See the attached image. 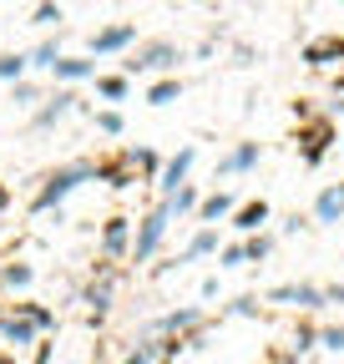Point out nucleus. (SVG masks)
<instances>
[{"label":"nucleus","instance_id":"39448f33","mask_svg":"<svg viewBox=\"0 0 344 364\" xmlns=\"http://www.w3.org/2000/svg\"><path fill=\"white\" fill-rule=\"evenodd\" d=\"M203 329H208V314H203L198 304H183V309H167L147 334H157V339H193V334H203Z\"/></svg>","mask_w":344,"mask_h":364},{"label":"nucleus","instance_id":"20e7f679","mask_svg":"<svg viewBox=\"0 0 344 364\" xmlns=\"http://www.w3.org/2000/svg\"><path fill=\"white\" fill-rule=\"evenodd\" d=\"M112 299H117V263H97V279L81 289L86 318H92V324H107V314H112Z\"/></svg>","mask_w":344,"mask_h":364},{"label":"nucleus","instance_id":"6ab92c4d","mask_svg":"<svg viewBox=\"0 0 344 364\" xmlns=\"http://www.w3.org/2000/svg\"><path fill=\"white\" fill-rule=\"evenodd\" d=\"M122 157H127V167H132L142 182H162V167H167V162H162L152 147H122Z\"/></svg>","mask_w":344,"mask_h":364},{"label":"nucleus","instance_id":"423d86ee","mask_svg":"<svg viewBox=\"0 0 344 364\" xmlns=\"http://www.w3.org/2000/svg\"><path fill=\"white\" fill-rule=\"evenodd\" d=\"M329 147H334V122L329 117H314V122L299 127V162L304 167H319L329 157Z\"/></svg>","mask_w":344,"mask_h":364},{"label":"nucleus","instance_id":"6e6552de","mask_svg":"<svg viewBox=\"0 0 344 364\" xmlns=\"http://www.w3.org/2000/svg\"><path fill=\"white\" fill-rule=\"evenodd\" d=\"M132 46H142L137 41V26L132 21H117V26H102V31H92V41H86V56H122V51H132Z\"/></svg>","mask_w":344,"mask_h":364},{"label":"nucleus","instance_id":"9b49d317","mask_svg":"<svg viewBox=\"0 0 344 364\" xmlns=\"http://www.w3.org/2000/svg\"><path fill=\"white\" fill-rule=\"evenodd\" d=\"M269 304L314 314V309H324V289H319V284H274V289H269Z\"/></svg>","mask_w":344,"mask_h":364},{"label":"nucleus","instance_id":"412c9836","mask_svg":"<svg viewBox=\"0 0 344 364\" xmlns=\"http://www.w3.org/2000/svg\"><path fill=\"white\" fill-rule=\"evenodd\" d=\"M97 97L102 102H127V97H132V76H127V71H102L97 76Z\"/></svg>","mask_w":344,"mask_h":364},{"label":"nucleus","instance_id":"bb28decb","mask_svg":"<svg viewBox=\"0 0 344 364\" xmlns=\"http://www.w3.org/2000/svg\"><path fill=\"white\" fill-rule=\"evenodd\" d=\"M26 71H31V56L26 51H0V81H6V86L26 81Z\"/></svg>","mask_w":344,"mask_h":364},{"label":"nucleus","instance_id":"9d476101","mask_svg":"<svg viewBox=\"0 0 344 364\" xmlns=\"http://www.w3.org/2000/svg\"><path fill=\"white\" fill-rule=\"evenodd\" d=\"M198 258H218V233H213V228H198V233L172 253L167 263H157V273H172V268H183V263H198Z\"/></svg>","mask_w":344,"mask_h":364},{"label":"nucleus","instance_id":"f8f14e48","mask_svg":"<svg viewBox=\"0 0 344 364\" xmlns=\"http://www.w3.org/2000/svg\"><path fill=\"white\" fill-rule=\"evenodd\" d=\"M193 162H198V147H178L167 157V167H162V198H178L183 188H188V177H193Z\"/></svg>","mask_w":344,"mask_h":364},{"label":"nucleus","instance_id":"2f4dec72","mask_svg":"<svg viewBox=\"0 0 344 364\" xmlns=\"http://www.w3.org/2000/svg\"><path fill=\"white\" fill-rule=\"evenodd\" d=\"M218 268H248V248H243V238L218 248Z\"/></svg>","mask_w":344,"mask_h":364},{"label":"nucleus","instance_id":"aec40b11","mask_svg":"<svg viewBox=\"0 0 344 364\" xmlns=\"http://www.w3.org/2000/svg\"><path fill=\"white\" fill-rule=\"evenodd\" d=\"M238 208H243V203H238L233 193H223V188H218V193H208V198H203L198 218H203V223H218V218H233Z\"/></svg>","mask_w":344,"mask_h":364},{"label":"nucleus","instance_id":"c9c22d12","mask_svg":"<svg viewBox=\"0 0 344 364\" xmlns=\"http://www.w3.org/2000/svg\"><path fill=\"white\" fill-rule=\"evenodd\" d=\"M258 314V299L253 294H243V299H233L228 309H223V318H253Z\"/></svg>","mask_w":344,"mask_h":364},{"label":"nucleus","instance_id":"72a5a7b5","mask_svg":"<svg viewBox=\"0 0 344 364\" xmlns=\"http://www.w3.org/2000/svg\"><path fill=\"white\" fill-rule=\"evenodd\" d=\"M243 248H248V263H269L274 238H269V233H258V238H243Z\"/></svg>","mask_w":344,"mask_h":364},{"label":"nucleus","instance_id":"2eb2a0df","mask_svg":"<svg viewBox=\"0 0 344 364\" xmlns=\"http://www.w3.org/2000/svg\"><path fill=\"white\" fill-rule=\"evenodd\" d=\"M36 339H41V329L31 324V318L11 314V309L0 314V344H11V354H16V349H26V344H36Z\"/></svg>","mask_w":344,"mask_h":364},{"label":"nucleus","instance_id":"7ed1b4c3","mask_svg":"<svg viewBox=\"0 0 344 364\" xmlns=\"http://www.w3.org/2000/svg\"><path fill=\"white\" fill-rule=\"evenodd\" d=\"M167 223H172V203L162 198L152 213L137 218V238H132V258H127V263H152L157 248H162V238H167Z\"/></svg>","mask_w":344,"mask_h":364},{"label":"nucleus","instance_id":"ddd939ff","mask_svg":"<svg viewBox=\"0 0 344 364\" xmlns=\"http://www.w3.org/2000/svg\"><path fill=\"white\" fill-rule=\"evenodd\" d=\"M304 66H314V71L344 66V36H314V41H304Z\"/></svg>","mask_w":344,"mask_h":364},{"label":"nucleus","instance_id":"dca6fc26","mask_svg":"<svg viewBox=\"0 0 344 364\" xmlns=\"http://www.w3.org/2000/svg\"><path fill=\"white\" fill-rule=\"evenodd\" d=\"M269 218H274V208H269L264 198H248V203H243V208L233 213V228H238L243 238H258V233H264V223H269Z\"/></svg>","mask_w":344,"mask_h":364},{"label":"nucleus","instance_id":"c756f323","mask_svg":"<svg viewBox=\"0 0 344 364\" xmlns=\"http://www.w3.org/2000/svg\"><path fill=\"white\" fill-rule=\"evenodd\" d=\"M167 203H172V218H188V213H198V208H203V193L188 182V188H183L178 198H167Z\"/></svg>","mask_w":344,"mask_h":364},{"label":"nucleus","instance_id":"4c0bfd02","mask_svg":"<svg viewBox=\"0 0 344 364\" xmlns=\"http://www.w3.org/2000/svg\"><path fill=\"white\" fill-rule=\"evenodd\" d=\"M51 354H56V339H46V344H36V354H31V364H51Z\"/></svg>","mask_w":344,"mask_h":364},{"label":"nucleus","instance_id":"cd10ccee","mask_svg":"<svg viewBox=\"0 0 344 364\" xmlns=\"http://www.w3.org/2000/svg\"><path fill=\"white\" fill-rule=\"evenodd\" d=\"M178 97H183V81L178 76H162V81L147 86V107H172Z\"/></svg>","mask_w":344,"mask_h":364},{"label":"nucleus","instance_id":"0eeeda50","mask_svg":"<svg viewBox=\"0 0 344 364\" xmlns=\"http://www.w3.org/2000/svg\"><path fill=\"white\" fill-rule=\"evenodd\" d=\"M132 218L127 213H112L107 223H102V238H97V248H102V263H122V258H132Z\"/></svg>","mask_w":344,"mask_h":364},{"label":"nucleus","instance_id":"f3484780","mask_svg":"<svg viewBox=\"0 0 344 364\" xmlns=\"http://www.w3.org/2000/svg\"><path fill=\"white\" fill-rule=\"evenodd\" d=\"M97 182H107L112 193H127V188H137V172L127 167V157L117 152V157H102L97 162Z\"/></svg>","mask_w":344,"mask_h":364},{"label":"nucleus","instance_id":"a19ab883","mask_svg":"<svg viewBox=\"0 0 344 364\" xmlns=\"http://www.w3.org/2000/svg\"><path fill=\"white\" fill-rule=\"evenodd\" d=\"M0 364H21V359H16V354H11V349H0Z\"/></svg>","mask_w":344,"mask_h":364},{"label":"nucleus","instance_id":"1a4fd4ad","mask_svg":"<svg viewBox=\"0 0 344 364\" xmlns=\"http://www.w3.org/2000/svg\"><path fill=\"white\" fill-rule=\"evenodd\" d=\"M76 107H81V102H76V91H71V86H56L51 97L31 112V132H51V127H56V122H66Z\"/></svg>","mask_w":344,"mask_h":364},{"label":"nucleus","instance_id":"5701e85b","mask_svg":"<svg viewBox=\"0 0 344 364\" xmlns=\"http://www.w3.org/2000/svg\"><path fill=\"white\" fill-rule=\"evenodd\" d=\"M11 314L31 318V324H36L41 334H56V309H46V304H36V299H21V304H11Z\"/></svg>","mask_w":344,"mask_h":364},{"label":"nucleus","instance_id":"ea45409f","mask_svg":"<svg viewBox=\"0 0 344 364\" xmlns=\"http://www.w3.org/2000/svg\"><path fill=\"white\" fill-rule=\"evenodd\" d=\"M6 213H11V188L0 182V218H6Z\"/></svg>","mask_w":344,"mask_h":364},{"label":"nucleus","instance_id":"f704fd0d","mask_svg":"<svg viewBox=\"0 0 344 364\" xmlns=\"http://www.w3.org/2000/svg\"><path fill=\"white\" fill-rule=\"evenodd\" d=\"M61 16H66L61 6H36V11H31V26H46V31L56 26V31H61Z\"/></svg>","mask_w":344,"mask_h":364},{"label":"nucleus","instance_id":"473e14b6","mask_svg":"<svg viewBox=\"0 0 344 364\" xmlns=\"http://www.w3.org/2000/svg\"><path fill=\"white\" fill-rule=\"evenodd\" d=\"M314 344H319V329H314V324H299L294 339H289V354H309Z\"/></svg>","mask_w":344,"mask_h":364},{"label":"nucleus","instance_id":"a211bd4d","mask_svg":"<svg viewBox=\"0 0 344 364\" xmlns=\"http://www.w3.org/2000/svg\"><path fill=\"white\" fill-rule=\"evenodd\" d=\"M51 76H56V86H76V81H97L102 71H97V61H92V56H61Z\"/></svg>","mask_w":344,"mask_h":364},{"label":"nucleus","instance_id":"7c9ffc66","mask_svg":"<svg viewBox=\"0 0 344 364\" xmlns=\"http://www.w3.org/2000/svg\"><path fill=\"white\" fill-rule=\"evenodd\" d=\"M11 102H16V107H41L46 97H41V86L26 76V81H16V86H11Z\"/></svg>","mask_w":344,"mask_h":364},{"label":"nucleus","instance_id":"f257e3e1","mask_svg":"<svg viewBox=\"0 0 344 364\" xmlns=\"http://www.w3.org/2000/svg\"><path fill=\"white\" fill-rule=\"evenodd\" d=\"M81 182H97V162H61L56 172H46L41 177V188H36V198H31V213H56Z\"/></svg>","mask_w":344,"mask_h":364},{"label":"nucleus","instance_id":"c85d7f7f","mask_svg":"<svg viewBox=\"0 0 344 364\" xmlns=\"http://www.w3.org/2000/svg\"><path fill=\"white\" fill-rule=\"evenodd\" d=\"M92 122H97V132H102V136H122V132H127V117H122L117 107H102V112H92Z\"/></svg>","mask_w":344,"mask_h":364},{"label":"nucleus","instance_id":"4468645a","mask_svg":"<svg viewBox=\"0 0 344 364\" xmlns=\"http://www.w3.org/2000/svg\"><path fill=\"white\" fill-rule=\"evenodd\" d=\"M258 162H264V147H258V142H238L233 152L218 157V177H243V172H253Z\"/></svg>","mask_w":344,"mask_h":364},{"label":"nucleus","instance_id":"393cba45","mask_svg":"<svg viewBox=\"0 0 344 364\" xmlns=\"http://www.w3.org/2000/svg\"><path fill=\"white\" fill-rule=\"evenodd\" d=\"M26 56H31V66H36V71H56V61L66 56V51H61V31H56V36H46L41 46H31Z\"/></svg>","mask_w":344,"mask_h":364},{"label":"nucleus","instance_id":"4be33fe9","mask_svg":"<svg viewBox=\"0 0 344 364\" xmlns=\"http://www.w3.org/2000/svg\"><path fill=\"white\" fill-rule=\"evenodd\" d=\"M31 284H36V268H31V263L11 258L6 268H0V289H6V294H26Z\"/></svg>","mask_w":344,"mask_h":364},{"label":"nucleus","instance_id":"a878e982","mask_svg":"<svg viewBox=\"0 0 344 364\" xmlns=\"http://www.w3.org/2000/svg\"><path fill=\"white\" fill-rule=\"evenodd\" d=\"M122 364H162V339L157 334H142L132 349L122 354Z\"/></svg>","mask_w":344,"mask_h":364},{"label":"nucleus","instance_id":"b1692460","mask_svg":"<svg viewBox=\"0 0 344 364\" xmlns=\"http://www.w3.org/2000/svg\"><path fill=\"white\" fill-rule=\"evenodd\" d=\"M339 218H344V182L314 198V223H339Z\"/></svg>","mask_w":344,"mask_h":364},{"label":"nucleus","instance_id":"f03ea898","mask_svg":"<svg viewBox=\"0 0 344 364\" xmlns=\"http://www.w3.org/2000/svg\"><path fill=\"white\" fill-rule=\"evenodd\" d=\"M178 61H183V51H178L172 41H142L137 51L122 61V71H127V76H157V81H162V76L178 71Z\"/></svg>","mask_w":344,"mask_h":364},{"label":"nucleus","instance_id":"58836bf2","mask_svg":"<svg viewBox=\"0 0 344 364\" xmlns=\"http://www.w3.org/2000/svg\"><path fill=\"white\" fill-rule=\"evenodd\" d=\"M329 304H344V284H329V289H324V309H329Z\"/></svg>","mask_w":344,"mask_h":364},{"label":"nucleus","instance_id":"79ce46f5","mask_svg":"<svg viewBox=\"0 0 344 364\" xmlns=\"http://www.w3.org/2000/svg\"><path fill=\"white\" fill-rule=\"evenodd\" d=\"M0 228H6V223H0Z\"/></svg>","mask_w":344,"mask_h":364},{"label":"nucleus","instance_id":"e433bc0d","mask_svg":"<svg viewBox=\"0 0 344 364\" xmlns=\"http://www.w3.org/2000/svg\"><path fill=\"white\" fill-rule=\"evenodd\" d=\"M319 344H324L329 354H344V324H329V329H319Z\"/></svg>","mask_w":344,"mask_h":364}]
</instances>
